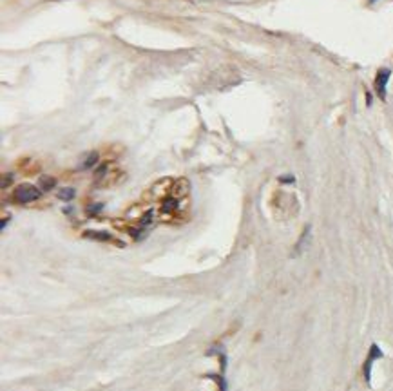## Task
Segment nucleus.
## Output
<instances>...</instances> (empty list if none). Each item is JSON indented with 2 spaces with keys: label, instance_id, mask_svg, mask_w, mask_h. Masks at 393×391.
<instances>
[{
  "label": "nucleus",
  "instance_id": "f257e3e1",
  "mask_svg": "<svg viewBox=\"0 0 393 391\" xmlns=\"http://www.w3.org/2000/svg\"><path fill=\"white\" fill-rule=\"evenodd\" d=\"M40 194H42V190H40L38 187H34V185H29V183L18 185V189L15 190V201L26 205V203L40 199Z\"/></svg>",
  "mask_w": 393,
  "mask_h": 391
},
{
  "label": "nucleus",
  "instance_id": "f03ea898",
  "mask_svg": "<svg viewBox=\"0 0 393 391\" xmlns=\"http://www.w3.org/2000/svg\"><path fill=\"white\" fill-rule=\"evenodd\" d=\"M392 76V69L382 67L379 69V73L375 76V91L381 100H386V87H388V80Z\"/></svg>",
  "mask_w": 393,
  "mask_h": 391
},
{
  "label": "nucleus",
  "instance_id": "7ed1b4c3",
  "mask_svg": "<svg viewBox=\"0 0 393 391\" xmlns=\"http://www.w3.org/2000/svg\"><path fill=\"white\" fill-rule=\"evenodd\" d=\"M377 358H382V352H381V348L373 342L370 346V353H368V358H366V362H364V379L368 384L371 382V368H373V362H375Z\"/></svg>",
  "mask_w": 393,
  "mask_h": 391
},
{
  "label": "nucleus",
  "instance_id": "20e7f679",
  "mask_svg": "<svg viewBox=\"0 0 393 391\" xmlns=\"http://www.w3.org/2000/svg\"><path fill=\"white\" fill-rule=\"evenodd\" d=\"M85 237H91V239H100V241H111L112 235L107 234V232H96V230H89L85 232Z\"/></svg>",
  "mask_w": 393,
  "mask_h": 391
},
{
  "label": "nucleus",
  "instance_id": "39448f33",
  "mask_svg": "<svg viewBox=\"0 0 393 391\" xmlns=\"http://www.w3.org/2000/svg\"><path fill=\"white\" fill-rule=\"evenodd\" d=\"M56 185V179L51 178V176H47V178H40V190H44V192H47V190H53Z\"/></svg>",
  "mask_w": 393,
  "mask_h": 391
},
{
  "label": "nucleus",
  "instance_id": "423d86ee",
  "mask_svg": "<svg viewBox=\"0 0 393 391\" xmlns=\"http://www.w3.org/2000/svg\"><path fill=\"white\" fill-rule=\"evenodd\" d=\"M74 196H76V192H74V189H71V187L62 189L58 192V197H60L62 201H71V199H74Z\"/></svg>",
  "mask_w": 393,
  "mask_h": 391
},
{
  "label": "nucleus",
  "instance_id": "0eeeda50",
  "mask_svg": "<svg viewBox=\"0 0 393 391\" xmlns=\"http://www.w3.org/2000/svg\"><path fill=\"white\" fill-rule=\"evenodd\" d=\"M96 162H98V152H91L89 156L85 158L84 162V168H89V167H95Z\"/></svg>",
  "mask_w": 393,
  "mask_h": 391
},
{
  "label": "nucleus",
  "instance_id": "6e6552de",
  "mask_svg": "<svg viewBox=\"0 0 393 391\" xmlns=\"http://www.w3.org/2000/svg\"><path fill=\"white\" fill-rule=\"evenodd\" d=\"M107 172V165H101V167H98V170H96L95 172V178L96 179H100L101 176H103V174Z\"/></svg>",
  "mask_w": 393,
  "mask_h": 391
},
{
  "label": "nucleus",
  "instance_id": "1a4fd4ad",
  "mask_svg": "<svg viewBox=\"0 0 393 391\" xmlns=\"http://www.w3.org/2000/svg\"><path fill=\"white\" fill-rule=\"evenodd\" d=\"M281 183H294L295 181V178L294 176H283V178H279Z\"/></svg>",
  "mask_w": 393,
  "mask_h": 391
},
{
  "label": "nucleus",
  "instance_id": "9d476101",
  "mask_svg": "<svg viewBox=\"0 0 393 391\" xmlns=\"http://www.w3.org/2000/svg\"><path fill=\"white\" fill-rule=\"evenodd\" d=\"M100 210H101V205H96V207L89 208V212H100Z\"/></svg>",
  "mask_w": 393,
  "mask_h": 391
},
{
  "label": "nucleus",
  "instance_id": "9b49d317",
  "mask_svg": "<svg viewBox=\"0 0 393 391\" xmlns=\"http://www.w3.org/2000/svg\"><path fill=\"white\" fill-rule=\"evenodd\" d=\"M368 2H370V4H375V2H377V0H368Z\"/></svg>",
  "mask_w": 393,
  "mask_h": 391
}]
</instances>
